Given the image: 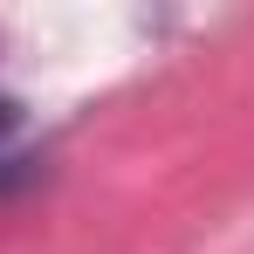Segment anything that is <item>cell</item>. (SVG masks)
<instances>
[{
    "label": "cell",
    "mask_w": 254,
    "mask_h": 254,
    "mask_svg": "<svg viewBox=\"0 0 254 254\" xmlns=\"http://www.w3.org/2000/svg\"><path fill=\"white\" fill-rule=\"evenodd\" d=\"M7 130H14V103H0V144H7Z\"/></svg>",
    "instance_id": "obj_1"
}]
</instances>
